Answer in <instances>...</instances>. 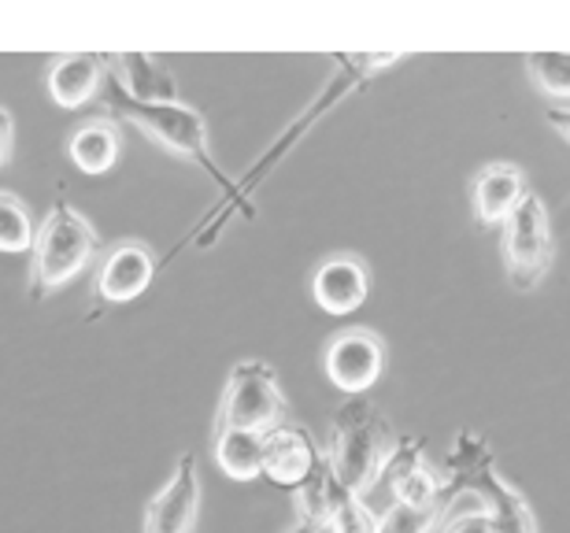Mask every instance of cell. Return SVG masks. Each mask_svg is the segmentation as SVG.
Here are the masks:
<instances>
[{
  "label": "cell",
  "instance_id": "obj_1",
  "mask_svg": "<svg viewBox=\"0 0 570 533\" xmlns=\"http://www.w3.org/2000/svg\"><path fill=\"white\" fill-rule=\"evenodd\" d=\"M100 100L116 111L119 119H127L134 130L145 134L148 141L159 145L164 152L178 156V160H189L204 167L215 181L223 186V193L230 197L237 181L223 171L219 164H215L212 156V145H208V122L197 108L181 105V100H170V105H141V100L127 97V89L119 86V78L108 71V82H105V93Z\"/></svg>",
  "mask_w": 570,
  "mask_h": 533
},
{
  "label": "cell",
  "instance_id": "obj_2",
  "mask_svg": "<svg viewBox=\"0 0 570 533\" xmlns=\"http://www.w3.org/2000/svg\"><path fill=\"white\" fill-rule=\"evenodd\" d=\"M449 501L460 493H471L482 501V512L493 523V533H541L533 507L527 504L515 485L497 467V456L489 441L474 430H463L449 452Z\"/></svg>",
  "mask_w": 570,
  "mask_h": 533
},
{
  "label": "cell",
  "instance_id": "obj_3",
  "mask_svg": "<svg viewBox=\"0 0 570 533\" xmlns=\"http://www.w3.org/2000/svg\"><path fill=\"white\" fill-rule=\"evenodd\" d=\"M97 248H100L97 226L78 208H71L63 197H56L45 223L38 226V241H33L30 253V282H27L30 300H49L52 293L71 286L94 264Z\"/></svg>",
  "mask_w": 570,
  "mask_h": 533
},
{
  "label": "cell",
  "instance_id": "obj_4",
  "mask_svg": "<svg viewBox=\"0 0 570 533\" xmlns=\"http://www.w3.org/2000/svg\"><path fill=\"white\" fill-rule=\"evenodd\" d=\"M393 445L396 441L390 434V426H385L382 412L371 404V396H348L334 412V423H330V448H326L330 474L348 493L367 496L371 482L379 478Z\"/></svg>",
  "mask_w": 570,
  "mask_h": 533
},
{
  "label": "cell",
  "instance_id": "obj_5",
  "mask_svg": "<svg viewBox=\"0 0 570 533\" xmlns=\"http://www.w3.org/2000/svg\"><path fill=\"white\" fill-rule=\"evenodd\" d=\"M289 404L278 385V374L267 359H242L226 374L215 426L248 430V434H271L275 426L289 423Z\"/></svg>",
  "mask_w": 570,
  "mask_h": 533
},
{
  "label": "cell",
  "instance_id": "obj_6",
  "mask_svg": "<svg viewBox=\"0 0 570 533\" xmlns=\"http://www.w3.org/2000/svg\"><path fill=\"white\" fill-rule=\"evenodd\" d=\"M500 253H504L511 286L522 293L538 289L544 275H549L556 241H552L549 208H544L538 193H527L519 208L508 215V223L500 226Z\"/></svg>",
  "mask_w": 570,
  "mask_h": 533
},
{
  "label": "cell",
  "instance_id": "obj_7",
  "mask_svg": "<svg viewBox=\"0 0 570 533\" xmlns=\"http://www.w3.org/2000/svg\"><path fill=\"white\" fill-rule=\"evenodd\" d=\"M326 378L345 396H367L385 374V345L371 330H345L326 345Z\"/></svg>",
  "mask_w": 570,
  "mask_h": 533
},
{
  "label": "cell",
  "instance_id": "obj_8",
  "mask_svg": "<svg viewBox=\"0 0 570 533\" xmlns=\"http://www.w3.org/2000/svg\"><path fill=\"white\" fill-rule=\"evenodd\" d=\"M200 467L197 452H181L175 463V474L145 507L141 533H193L200 519Z\"/></svg>",
  "mask_w": 570,
  "mask_h": 533
},
{
  "label": "cell",
  "instance_id": "obj_9",
  "mask_svg": "<svg viewBox=\"0 0 570 533\" xmlns=\"http://www.w3.org/2000/svg\"><path fill=\"white\" fill-rule=\"evenodd\" d=\"M156 275H159V259L153 256V248L141 241H122L111 248L105 256V264H100L94 297L105 304V308H119V304L138 300L156 282Z\"/></svg>",
  "mask_w": 570,
  "mask_h": 533
},
{
  "label": "cell",
  "instance_id": "obj_10",
  "mask_svg": "<svg viewBox=\"0 0 570 533\" xmlns=\"http://www.w3.org/2000/svg\"><path fill=\"white\" fill-rule=\"evenodd\" d=\"M326 448L315 445V437L304 426L282 423L264 434V478L278 490H301L312 474L323 467Z\"/></svg>",
  "mask_w": 570,
  "mask_h": 533
},
{
  "label": "cell",
  "instance_id": "obj_11",
  "mask_svg": "<svg viewBox=\"0 0 570 533\" xmlns=\"http://www.w3.org/2000/svg\"><path fill=\"white\" fill-rule=\"evenodd\" d=\"M312 297L330 315H352L371 297V270L356 256H330L315 267Z\"/></svg>",
  "mask_w": 570,
  "mask_h": 533
},
{
  "label": "cell",
  "instance_id": "obj_12",
  "mask_svg": "<svg viewBox=\"0 0 570 533\" xmlns=\"http://www.w3.org/2000/svg\"><path fill=\"white\" fill-rule=\"evenodd\" d=\"M108 82V56L97 52H67L56 56L45 71V89L60 108H82L105 93Z\"/></svg>",
  "mask_w": 570,
  "mask_h": 533
},
{
  "label": "cell",
  "instance_id": "obj_13",
  "mask_svg": "<svg viewBox=\"0 0 570 533\" xmlns=\"http://www.w3.org/2000/svg\"><path fill=\"white\" fill-rule=\"evenodd\" d=\"M527 175L515 164H489L478 171L474 189H471V208H474V223L482 230H493V226H504L508 215L519 208L522 197H527Z\"/></svg>",
  "mask_w": 570,
  "mask_h": 533
},
{
  "label": "cell",
  "instance_id": "obj_14",
  "mask_svg": "<svg viewBox=\"0 0 570 533\" xmlns=\"http://www.w3.org/2000/svg\"><path fill=\"white\" fill-rule=\"evenodd\" d=\"M108 71L119 78L127 97L141 100V105H170V100H178V86L159 56L148 52L108 56Z\"/></svg>",
  "mask_w": 570,
  "mask_h": 533
},
{
  "label": "cell",
  "instance_id": "obj_15",
  "mask_svg": "<svg viewBox=\"0 0 570 533\" xmlns=\"http://www.w3.org/2000/svg\"><path fill=\"white\" fill-rule=\"evenodd\" d=\"M67 156H71L75 171L89 178L108 175L122 156V134L111 119H86L67 141Z\"/></svg>",
  "mask_w": 570,
  "mask_h": 533
},
{
  "label": "cell",
  "instance_id": "obj_16",
  "mask_svg": "<svg viewBox=\"0 0 570 533\" xmlns=\"http://www.w3.org/2000/svg\"><path fill=\"white\" fill-rule=\"evenodd\" d=\"M215 463H219V471L234 482L264 478V434L215 426Z\"/></svg>",
  "mask_w": 570,
  "mask_h": 533
},
{
  "label": "cell",
  "instance_id": "obj_17",
  "mask_svg": "<svg viewBox=\"0 0 570 533\" xmlns=\"http://www.w3.org/2000/svg\"><path fill=\"white\" fill-rule=\"evenodd\" d=\"M334 519V496H330V463L323 460L301 490H293V523L282 533H323Z\"/></svg>",
  "mask_w": 570,
  "mask_h": 533
},
{
  "label": "cell",
  "instance_id": "obj_18",
  "mask_svg": "<svg viewBox=\"0 0 570 533\" xmlns=\"http://www.w3.org/2000/svg\"><path fill=\"white\" fill-rule=\"evenodd\" d=\"M426 460V452H423V441L412 437V434H404V437H396V445L390 448V456H385L382 463V471H379V478L371 482V490L363 501H374V493H385V507L393 504V490L401 485V478H407V471H415L419 463Z\"/></svg>",
  "mask_w": 570,
  "mask_h": 533
},
{
  "label": "cell",
  "instance_id": "obj_19",
  "mask_svg": "<svg viewBox=\"0 0 570 533\" xmlns=\"http://www.w3.org/2000/svg\"><path fill=\"white\" fill-rule=\"evenodd\" d=\"M33 241H38V230H33L30 208L16 193L0 189V253H33Z\"/></svg>",
  "mask_w": 570,
  "mask_h": 533
},
{
  "label": "cell",
  "instance_id": "obj_20",
  "mask_svg": "<svg viewBox=\"0 0 570 533\" xmlns=\"http://www.w3.org/2000/svg\"><path fill=\"white\" fill-rule=\"evenodd\" d=\"M393 501L407 507H444L449 504V478H441L423 460L415 471H407V478H401V485L393 490Z\"/></svg>",
  "mask_w": 570,
  "mask_h": 533
},
{
  "label": "cell",
  "instance_id": "obj_21",
  "mask_svg": "<svg viewBox=\"0 0 570 533\" xmlns=\"http://www.w3.org/2000/svg\"><path fill=\"white\" fill-rule=\"evenodd\" d=\"M530 78L552 100H570V52H530Z\"/></svg>",
  "mask_w": 570,
  "mask_h": 533
},
{
  "label": "cell",
  "instance_id": "obj_22",
  "mask_svg": "<svg viewBox=\"0 0 570 533\" xmlns=\"http://www.w3.org/2000/svg\"><path fill=\"white\" fill-rule=\"evenodd\" d=\"M444 519V507H407L393 501L379 512V533H438Z\"/></svg>",
  "mask_w": 570,
  "mask_h": 533
},
{
  "label": "cell",
  "instance_id": "obj_23",
  "mask_svg": "<svg viewBox=\"0 0 570 533\" xmlns=\"http://www.w3.org/2000/svg\"><path fill=\"white\" fill-rule=\"evenodd\" d=\"M438 533H493V523H489V515L478 507V512H463V515L444 519Z\"/></svg>",
  "mask_w": 570,
  "mask_h": 533
},
{
  "label": "cell",
  "instance_id": "obj_24",
  "mask_svg": "<svg viewBox=\"0 0 570 533\" xmlns=\"http://www.w3.org/2000/svg\"><path fill=\"white\" fill-rule=\"evenodd\" d=\"M11 152H16V116L0 105V171L11 164Z\"/></svg>",
  "mask_w": 570,
  "mask_h": 533
},
{
  "label": "cell",
  "instance_id": "obj_25",
  "mask_svg": "<svg viewBox=\"0 0 570 533\" xmlns=\"http://www.w3.org/2000/svg\"><path fill=\"white\" fill-rule=\"evenodd\" d=\"M544 116H549V122H552V127L560 130L563 138L570 141V108H549V111H544Z\"/></svg>",
  "mask_w": 570,
  "mask_h": 533
}]
</instances>
